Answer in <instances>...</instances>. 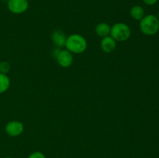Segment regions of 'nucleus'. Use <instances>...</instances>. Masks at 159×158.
<instances>
[{
	"label": "nucleus",
	"mask_w": 159,
	"mask_h": 158,
	"mask_svg": "<svg viewBox=\"0 0 159 158\" xmlns=\"http://www.w3.org/2000/svg\"><path fill=\"white\" fill-rule=\"evenodd\" d=\"M158 1V0H143V2L148 6H153V5L156 4Z\"/></svg>",
	"instance_id": "14"
},
{
	"label": "nucleus",
	"mask_w": 159,
	"mask_h": 158,
	"mask_svg": "<svg viewBox=\"0 0 159 158\" xmlns=\"http://www.w3.org/2000/svg\"><path fill=\"white\" fill-rule=\"evenodd\" d=\"M140 29L147 36H152L156 34L159 30V20L155 15H144L140 20Z\"/></svg>",
	"instance_id": "2"
},
{
	"label": "nucleus",
	"mask_w": 159,
	"mask_h": 158,
	"mask_svg": "<svg viewBox=\"0 0 159 158\" xmlns=\"http://www.w3.org/2000/svg\"><path fill=\"white\" fill-rule=\"evenodd\" d=\"M131 34V30L128 25L123 23H118L111 27L110 36L116 41H125L128 40Z\"/></svg>",
	"instance_id": "3"
},
{
	"label": "nucleus",
	"mask_w": 159,
	"mask_h": 158,
	"mask_svg": "<svg viewBox=\"0 0 159 158\" xmlns=\"http://www.w3.org/2000/svg\"><path fill=\"white\" fill-rule=\"evenodd\" d=\"M65 47L74 54L83 53L87 48V41L80 34H71L67 37Z\"/></svg>",
	"instance_id": "1"
},
{
	"label": "nucleus",
	"mask_w": 159,
	"mask_h": 158,
	"mask_svg": "<svg viewBox=\"0 0 159 158\" xmlns=\"http://www.w3.org/2000/svg\"><path fill=\"white\" fill-rule=\"evenodd\" d=\"M28 158H46L43 153L41 152H34V153H31Z\"/></svg>",
	"instance_id": "13"
},
{
	"label": "nucleus",
	"mask_w": 159,
	"mask_h": 158,
	"mask_svg": "<svg viewBox=\"0 0 159 158\" xmlns=\"http://www.w3.org/2000/svg\"><path fill=\"white\" fill-rule=\"evenodd\" d=\"M55 57L58 64L62 68L70 67L73 64V60H74L73 55L68 50H60Z\"/></svg>",
	"instance_id": "5"
},
{
	"label": "nucleus",
	"mask_w": 159,
	"mask_h": 158,
	"mask_svg": "<svg viewBox=\"0 0 159 158\" xmlns=\"http://www.w3.org/2000/svg\"><path fill=\"white\" fill-rule=\"evenodd\" d=\"M51 40L57 46L63 47V46H65L67 37L62 31L57 29V30L53 32L52 35H51Z\"/></svg>",
	"instance_id": "8"
},
{
	"label": "nucleus",
	"mask_w": 159,
	"mask_h": 158,
	"mask_svg": "<svg viewBox=\"0 0 159 158\" xmlns=\"http://www.w3.org/2000/svg\"><path fill=\"white\" fill-rule=\"evenodd\" d=\"M158 20H159V11H158Z\"/></svg>",
	"instance_id": "15"
},
{
	"label": "nucleus",
	"mask_w": 159,
	"mask_h": 158,
	"mask_svg": "<svg viewBox=\"0 0 159 158\" xmlns=\"http://www.w3.org/2000/svg\"><path fill=\"white\" fill-rule=\"evenodd\" d=\"M130 14L134 20H141L144 16V10L142 6H134L130 9Z\"/></svg>",
	"instance_id": "10"
},
{
	"label": "nucleus",
	"mask_w": 159,
	"mask_h": 158,
	"mask_svg": "<svg viewBox=\"0 0 159 158\" xmlns=\"http://www.w3.org/2000/svg\"><path fill=\"white\" fill-rule=\"evenodd\" d=\"M5 158H11V157H5Z\"/></svg>",
	"instance_id": "16"
},
{
	"label": "nucleus",
	"mask_w": 159,
	"mask_h": 158,
	"mask_svg": "<svg viewBox=\"0 0 159 158\" xmlns=\"http://www.w3.org/2000/svg\"><path fill=\"white\" fill-rule=\"evenodd\" d=\"M10 68H11V66L10 64H9V62L5 61V60L4 61L0 62V73L6 74L7 73L9 72Z\"/></svg>",
	"instance_id": "12"
},
{
	"label": "nucleus",
	"mask_w": 159,
	"mask_h": 158,
	"mask_svg": "<svg viewBox=\"0 0 159 158\" xmlns=\"http://www.w3.org/2000/svg\"><path fill=\"white\" fill-rule=\"evenodd\" d=\"M9 10L14 14H21L26 12L29 7L27 0H9L7 3Z\"/></svg>",
	"instance_id": "4"
},
{
	"label": "nucleus",
	"mask_w": 159,
	"mask_h": 158,
	"mask_svg": "<svg viewBox=\"0 0 159 158\" xmlns=\"http://www.w3.org/2000/svg\"><path fill=\"white\" fill-rule=\"evenodd\" d=\"M110 31H111V27L107 23H99L96 27V33L102 38L110 35Z\"/></svg>",
	"instance_id": "9"
},
{
	"label": "nucleus",
	"mask_w": 159,
	"mask_h": 158,
	"mask_svg": "<svg viewBox=\"0 0 159 158\" xmlns=\"http://www.w3.org/2000/svg\"><path fill=\"white\" fill-rule=\"evenodd\" d=\"M116 48V41L111 37L107 36L102 38L101 41V49L105 53H111Z\"/></svg>",
	"instance_id": "7"
},
{
	"label": "nucleus",
	"mask_w": 159,
	"mask_h": 158,
	"mask_svg": "<svg viewBox=\"0 0 159 158\" xmlns=\"http://www.w3.org/2000/svg\"><path fill=\"white\" fill-rule=\"evenodd\" d=\"M24 130L23 124L20 121H11L6 124L5 131L10 136H18L22 134Z\"/></svg>",
	"instance_id": "6"
},
{
	"label": "nucleus",
	"mask_w": 159,
	"mask_h": 158,
	"mask_svg": "<svg viewBox=\"0 0 159 158\" xmlns=\"http://www.w3.org/2000/svg\"><path fill=\"white\" fill-rule=\"evenodd\" d=\"M10 86V79L6 74L0 73V94L6 92Z\"/></svg>",
	"instance_id": "11"
}]
</instances>
